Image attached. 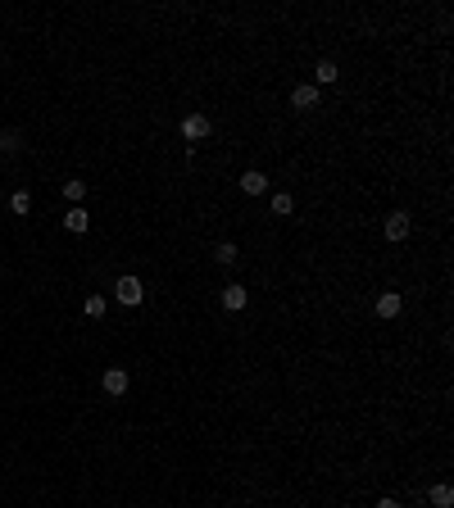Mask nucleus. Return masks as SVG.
Masks as SVG:
<instances>
[{"instance_id":"1","label":"nucleus","mask_w":454,"mask_h":508,"mask_svg":"<svg viewBox=\"0 0 454 508\" xmlns=\"http://www.w3.org/2000/svg\"><path fill=\"white\" fill-rule=\"evenodd\" d=\"M114 300H118V304H128V309H137V304L145 300L141 277H132V272H128V277H118V281H114Z\"/></svg>"},{"instance_id":"2","label":"nucleus","mask_w":454,"mask_h":508,"mask_svg":"<svg viewBox=\"0 0 454 508\" xmlns=\"http://www.w3.org/2000/svg\"><path fill=\"white\" fill-rule=\"evenodd\" d=\"M100 386H105V395H128V386H132V377H128V368H105V377H100Z\"/></svg>"},{"instance_id":"3","label":"nucleus","mask_w":454,"mask_h":508,"mask_svg":"<svg viewBox=\"0 0 454 508\" xmlns=\"http://www.w3.org/2000/svg\"><path fill=\"white\" fill-rule=\"evenodd\" d=\"M182 136L187 141H205L210 136V114H187L182 118Z\"/></svg>"},{"instance_id":"4","label":"nucleus","mask_w":454,"mask_h":508,"mask_svg":"<svg viewBox=\"0 0 454 508\" xmlns=\"http://www.w3.org/2000/svg\"><path fill=\"white\" fill-rule=\"evenodd\" d=\"M291 105H296L300 114H309V109H318V86H314V82L296 86V91H291Z\"/></svg>"},{"instance_id":"5","label":"nucleus","mask_w":454,"mask_h":508,"mask_svg":"<svg viewBox=\"0 0 454 508\" xmlns=\"http://www.w3.org/2000/svg\"><path fill=\"white\" fill-rule=\"evenodd\" d=\"M400 309H404V300H400V291H382L377 295V318H400Z\"/></svg>"},{"instance_id":"6","label":"nucleus","mask_w":454,"mask_h":508,"mask_svg":"<svg viewBox=\"0 0 454 508\" xmlns=\"http://www.w3.org/2000/svg\"><path fill=\"white\" fill-rule=\"evenodd\" d=\"M245 304H250V291H245L241 281H232V286H223V309H232V313H241Z\"/></svg>"},{"instance_id":"7","label":"nucleus","mask_w":454,"mask_h":508,"mask_svg":"<svg viewBox=\"0 0 454 508\" xmlns=\"http://www.w3.org/2000/svg\"><path fill=\"white\" fill-rule=\"evenodd\" d=\"M382 232H386V241H404V237H409V214H400V209H396V214L382 222Z\"/></svg>"},{"instance_id":"8","label":"nucleus","mask_w":454,"mask_h":508,"mask_svg":"<svg viewBox=\"0 0 454 508\" xmlns=\"http://www.w3.org/2000/svg\"><path fill=\"white\" fill-rule=\"evenodd\" d=\"M64 227L73 232V237H82V232L91 227V214H87V209H82V204H73L68 214H64Z\"/></svg>"},{"instance_id":"9","label":"nucleus","mask_w":454,"mask_h":508,"mask_svg":"<svg viewBox=\"0 0 454 508\" xmlns=\"http://www.w3.org/2000/svg\"><path fill=\"white\" fill-rule=\"evenodd\" d=\"M241 191H245V195H264V191H268V177H264L259 168H245V172H241Z\"/></svg>"},{"instance_id":"10","label":"nucleus","mask_w":454,"mask_h":508,"mask_svg":"<svg viewBox=\"0 0 454 508\" xmlns=\"http://www.w3.org/2000/svg\"><path fill=\"white\" fill-rule=\"evenodd\" d=\"M23 141H28V136H23L19 128H0V155H19Z\"/></svg>"},{"instance_id":"11","label":"nucleus","mask_w":454,"mask_h":508,"mask_svg":"<svg viewBox=\"0 0 454 508\" xmlns=\"http://www.w3.org/2000/svg\"><path fill=\"white\" fill-rule=\"evenodd\" d=\"M341 78V68L332 64V59H318V68H314V86H332Z\"/></svg>"},{"instance_id":"12","label":"nucleus","mask_w":454,"mask_h":508,"mask_svg":"<svg viewBox=\"0 0 454 508\" xmlns=\"http://www.w3.org/2000/svg\"><path fill=\"white\" fill-rule=\"evenodd\" d=\"M427 499H432V508H454V486H450V481H440V486H432Z\"/></svg>"},{"instance_id":"13","label":"nucleus","mask_w":454,"mask_h":508,"mask_svg":"<svg viewBox=\"0 0 454 508\" xmlns=\"http://www.w3.org/2000/svg\"><path fill=\"white\" fill-rule=\"evenodd\" d=\"M214 259H218V264H223V268H232V264H237V259H241V250H237V241H218V250H214Z\"/></svg>"},{"instance_id":"14","label":"nucleus","mask_w":454,"mask_h":508,"mask_svg":"<svg viewBox=\"0 0 454 508\" xmlns=\"http://www.w3.org/2000/svg\"><path fill=\"white\" fill-rule=\"evenodd\" d=\"M268 204H273V214H277V218H287L291 209H296V200H291L287 191H277V195H273V200H268Z\"/></svg>"},{"instance_id":"15","label":"nucleus","mask_w":454,"mask_h":508,"mask_svg":"<svg viewBox=\"0 0 454 508\" xmlns=\"http://www.w3.org/2000/svg\"><path fill=\"white\" fill-rule=\"evenodd\" d=\"M82 309H87V318H105L109 300H105V295H87V304H82Z\"/></svg>"},{"instance_id":"16","label":"nucleus","mask_w":454,"mask_h":508,"mask_svg":"<svg viewBox=\"0 0 454 508\" xmlns=\"http://www.w3.org/2000/svg\"><path fill=\"white\" fill-rule=\"evenodd\" d=\"M64 195H68L73 204H82V200H87V182H78V177H73V182H64Z\"/></svg>"},{"instance_id":"17","label":"nucleus","mask_w":454,"mask_h":508,"mask_svg":"<svg viewBox=\"0 0 454 508\" xmlns=\"http://www.w3.org/2000/svg\"><path fill=\"white\" fill-rule=\"evenodd\" d=\"M9 209H14V214H28V209H32V195H28V191H14V195H9Z\"/></svg>"},{"instance_id":"18","label":"nucleus","mask_w":454,"mask_h":508,"mask_svg":"<svg viewBox=\"0 0 454 508\" xmlns=\"http://www.w3.org/2000/svg\"><path fill=\"white\" fill-rule=\"evenodd\" d=\"M377 508H400V499H396V494H386V499H377Z\"/></svg>"}]
</instances>
